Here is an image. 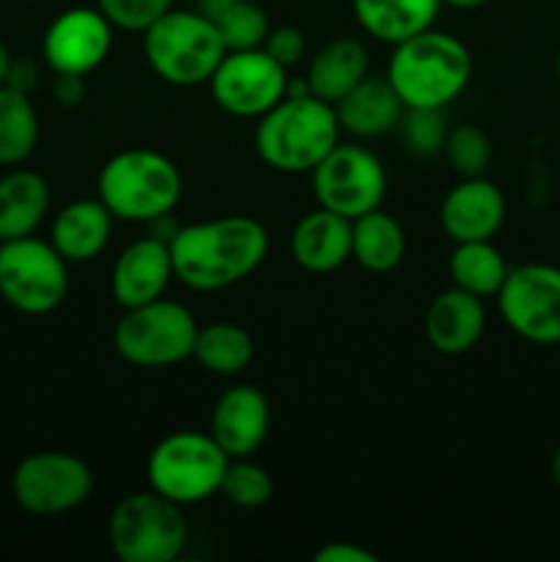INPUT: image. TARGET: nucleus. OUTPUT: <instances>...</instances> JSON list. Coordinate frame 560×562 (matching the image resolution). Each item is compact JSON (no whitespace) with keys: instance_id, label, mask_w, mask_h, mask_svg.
<instances>
[{"instance_id":"nucleus-1","label":"nucleus","mask_w":560,"mask_h":562,"mask_svg":"<svg viewBox=\"0 0 560 562\" xmlns=\"http://www.w3.org/2000/svg\"><path fill=\"white\" fill-rule=\"evenodd\" d=\"M173 278L192 291H223L250 278L269 252V234L256 217L225 214L179 225L170 236Z\"/></svg>"},{"instance_id":"nucleus-2","label":"nucleus","mask_w":560,"mask_h":562,"mask_svg":"<svg viewBox=\"0 0 560 562\" xmlns=\"http://www.w3.org/2000/svg\"><path fill=\"white\" fill-rule=\"evenodd\" d=\"M384 77L406 110H445L470 86L472 55L453 33L428 27L395 44Z\"/></svg>"},{"instance_id":"nucleus-3","label":"nucleus","mask_w":560,"mask_h":562,"mask_svg":"<svg viewBox=\"0 0 560 562\" xmlns=\"http://www.w3.org/2000/svg\"><path fill=\"white\" fill-rule=\"evenodd\" d=\"M256 154L278 173H311L340 143L335 108L313 93H285L258 119Z\"/></svg>"},{"instance_id":"nucleus-4","label":"nucleus","mask_w":560,"mask_h":562,"mask_svg":"<svg viewBox=\"0 0 560 562\" xmlns=\"http://www.w3.org/2000/svg\"><path fill=\"white\" fill-rule=\"evenodd\" d=\"M179 168L154 148H124L102 165L97 176V198L115 220L146 223L165 220L181 201Z\"/></svg>"},{"instance_id":"nucleus-5","label":"nucleus","mask_w":560,"mask_h":562,"mask_svg":"<svg viewBox=\"0 0 560 562\" xmlns=\"http://www.w3.org/2000/svg\"><path fill=\"white\" fill-rule=\"evenodd\" d=\"M225 53L217 25L201 11L170 9L143 31L146 64L159 80L176 88L209 86Z\"/></svg>"},{"instance_id":"nucleus-6","label":"nucleus","mask_w":560,"mask_h":562,"mask_svg":"<svg viewBox=\"0 0 560 562\" xmlns=\"http://www.w3.org/2000/svg\"><path fill=\"white\" fill-rule=\"evenodd\" d=\"M198 322L190 307L173 300L126 307L113 327V349L126 366L173 368L190 360L195 349Z\"/></svg>"},{"instance_id":"nucleus-7","label":"nucleus","mask_w":560,"mask_h":562,"mask_svg":"<svg viewBox=\"0 0 560 562\" xmlns=\"http://www.w3.org/2000/svg\"><path fill=\"white\" fill-rule=\"evenodd\" d=\"M228 461V453L209 431H173L159 439L148 453V488L181 508L206 503L220 494Z\"/></svg>"},{"instance_id":"nucleus-8","label":"nucleus","mask_w":560,"mask_h":562,"mask_svg":"<svg viewBox=\"0 0 560 562\" xmlns=\"http://www.w3.org/2000/svg\"><path fill=\"white\" fill-rule=\"evenodd\" d=\"M184 508L148 492L119 499L108 521V541L121 562H173L187 547Z\"/></svg>"},{"instance_id":"nucleus-9","label":"nucleus","mask_w":560,"mask_h":562,"mask_svg":"<svg viewBox=\"0 0 560 562\" xmlns=\"http://www.w3.org/2000/svg\"><path fill=\"white\" fill-rule=\"evenodd\" d=\"M69 294V261L49 241L33 236L0 241V296L14 311L47 316Z\"/></svg>"},{"instance_id":"nucleus-10","label":"nucleus","mask_w":560,"mask_h":562,"mask_svg":"<svg viewBox=\"0 0 560 562\" xmlns=\"http://www.w3.org/2000/svg\"><path fill=\"white\" fill-rule=\"evenodd\" d=\"M311 187L318 206L346 220H357L373 209H382L388 195V170L371 148L338 143L311 170Z\"/></svg>"},{"instance_id":"nucleus-11","label":"nucleus","mask_w":560,"mask_h":562,"mask_svg":"<svg viewBox=\"0 0 560 562\" xmlns=\"http://www.w3.org/2000/svg\"><path fill=\"white\" fill-rule=\"evenodd\" d=\"M93 492V472L80 456L38 450L22 459L11 475L16 505L33 516H60L80 508Z\"/></svg>"},{"instance_id":"nucleus-12","label":"nucleus","mask_w":560,"mask_h":562,"mask_svg":"<svg viewBox=\"0 0 560 562\" xmlns=\"http://www.w3.org/2000/svg\"><path fill=\"white\" fill-rule=\"evenodd\" d=\"M497 307L505 327L536 346L560 344V267L519 263L508 269Z\"/></svg>"},{"instance_id":"nucleus-13","label":"nucleus","mask_w":560,"mask_h":562,"mask_svg":"<svg viewBox=\"0 0 560 562\" xmlns=\"http://www.w3.org/2000/svg\"><path fill=\"white\" fill-rule=\"evenodd\" d=\"M289 69L269 58L264 49L225 53L214 69L209 88L220 110L236 119H261L285 97Z\"/></svg>"},{"instance_id":"nucleus-14","label":"nucleus","mask_w":560,"mask_h":562,"mask_svg":"<svg viewBox=\"0 0 560 562\" xmlns=\"http://www.w3.org/2000/svg\"><path fill=\"white\" fill-rule=\"evenodd\" d=\"M113 31L97 5H75L49 22L42 42L44 64L55 75L88 77L108 60L113 49Z\"/></svg>"},{"instance_id":"nucleus-15","label":"nucleus","mask_w":560,"mask_h":562,"mask_svg":"<svg viewBox=\"0 0 560 562\" xmlns=\"http://www.w3.org/2000/svg\"><path fill=\"white\" fill-rule=\"evenodd\" d=\"M173 278L168 241L146 234L119 252L110 272V294L121 311L159 300Z\"/></svg>"},{"instance_id":"nucleus-16","label":"nucleus","mask_w":560,"mask_h":562,"mask_svg":"<svg viewBox=\"0 0 560 562\" xmlns=\"http://www.w3.org/2000/svg\"><path fill=\"white\" fill-rule=\"evenodd\" d=\"M505 223V195L486 176L459 179L439 206V225L450 241H486Z\"/></svg>"},{"instance_id":"nucleus-17","label":"nucleus","mask_w":560,"mask_h":562,"mask_svg":"<svg viewBox=\"0 0 560 562\" xmlns=\"http://www.w3.org/2000/svg\"><path fill=\"white\" fill-rule=\"evenodd\" d=\"M269 423L272 412L267 395L253 384H236L214 401L209 434L228 453V459H245L258 453V448L267 442Z\"/></svg>"},{"instance_id":"nucleus-18","label":"nucleus","mask_w":560,"mask_h":562,"mask_svg":"<svg viewBox=\"0 0 560 562\" xmlns=\"http://www.w3.org/2000/svg\"><path fill=\"white\" fill-rule=\"evenodd\" d=\"M423 333L428 346L439 355L459 357L475 349L486 333V307L475 294L450 285L448 291L437 294L428 305L423 318Z\"/></svg>"},{"instance_id":"nucleus-19","label":"nucleus","mask_w":560,"mask_h":562,"mask_svg":"<svg viewBox=\"0 0 560 562\" xmlns=\"http://www.w3.org/2000/svg\"><path fill=\"white\" fill-rule=\"evenodd\" d=\"M289 252L300 269L327 274L351 261V220L327 209H313L291 228Z\"/></svg>"},{"instance_id":"nucleus-20","label":"nucleus","mask_w":560,"mask_h":562,"mask_svg":"<svg viewBox=\"0 0 560 562\" xmlns=\"http://www.w3.org/2000/svg\"><path fill=\"white\" fill-rule=\"evenodd\" d=\"M113 223L115 217L99 198H80L53 217L49 245L69 263H88L108 250Z\"/></svg>"},{"instance_id":"nucleus-21","label":"nucleus","mask_w":560,"mask_h":562,"mask_svg":"<svg viewBox=\"0 0 560 562\" xmlns=\"http://www.w3.org/2000/svg\"><path fill=\"white\" fill-rule=\"evenodd\" d=\"M333 108L338 115L340 132H349L351 137H360V140L388 135L390 130L401 124V115L406 110L388 77L371 75L360 86L351 88Z\"/></svg>"},{"instance_id":"nucleus-22","label":"nucleus","mask_w":560,"mask_h":562,"mask_svg":"<svg viewBox=\"0 0 560 562\" xmlns=\"http://www.w3.org/2000/svg\"><path fill=\"white\" fill-rule=\"evenodd\" d=\"M368 47L360 38L338 36L324 44L311 58L305 71V82L313 97L322 102L338 104L355 86L368 77Z\"/></svg>"},{"instance_id":"nucleus-23","label":"nucleus","mask_w":560,"mask_h":562,"mask_svg":"<svg viewBox=\"0 0 560 562\" xmlns=\"http://www.w3.org/2000/svg\"><path fill=\"white\" fill-rule=\"evenodd\" d=\"M49 184L36 170L16 165L0 176V241L33 236L49 214Z\"/></svg>"},{"instance_id":"nucleus-24","label":"nucleus","mask_w":560,"mask_h":562,"mask_svg":"<svg viewBox=\"0 0 560 562\" xmlns=\"http://www.w3.org/2000/svg\"><path fill=\"white\" fill-rule=\"evenodd\" d=\"M439 9L443 0H351L357 25L390 47L434 27Z\"/></svg>"},{"instance_id":"nucleus-25","label":"nucleus","mask_w":560,"mask_h":562,"mask_svg":"<svg viewBox=\"0 0 560 562\" xmlns=\"http://www.w3.org/2000/svg\"><path fill=\"white\" fill-rule=\"evenodd\" d=\"M406 231L393 214L373 209L362 217L351 220V261L366 272L388 274L404 261Z\"/></svg>"},{"instance_id":"nucleus-26","label":"nucleus","mask_w":560,"mask_h":562,"mask_svg":"<svg viewBox=\"0 0 560 562\" xmlns=\"http://www.w3.org/2000/svg\"><path fill=\"white\" fill-rule=\"evenodd\" d=\"M508 261L494 247V239L456 241L448 256L450 285L467 291V294L481 296V300L497 296L505 278H508Z\"/></svg>"},{"instance_id":"nucleus-27","label":"nucleus","mask_w":560,"mask_h":562,"mask_svg":"<svg viewBox=\"0 0 560 562\" xmlns=\"http://www.w3.org/2000/svg\"><path fill=\"white\" fill-rule=\"evenodd\" d=\"M192 357L203 371L214 373V376H236L250 368L253 357H256V344L239 324L214 322L198 327Z\"/></svg>"},{"instance_id":"nucleus-28","label":"nucleus","mask_w":560,"mask_h":562,"mask_svg":"<svg viewBox=\"0 0 560 562\" xmlns=\"http://www.w3.org/2000/svg\"><path fill=\"white\" fill-rule=\"evenodd\" d=\"M38 143V115L31 97L0 86V165L16 168Z\"/></svg>"},{"instance_id":"nucleus-29","label":"nucleus","mask_w":560,"mask_h":562,"mask_svg":"<svg viewBox=\"0 0 560 562\" xmlns=\"http://www.w3.org/2000/svg\"><path fill=\"white\" fill-rule=\"evenodd\" d=\"M220 36L228 53H239V49H261L267 42L272 22H269L267 11L253 0H234L228 9L220 16H214Z\"/></svg>"},{"instance_id":"nucleus-30","label":"nucleus","mask_w":560,"mask_h":562,"mask_svg":"<svg viewBox=\"0 0 560 562\" xmlns=\"http://www.w3.org/2000/svg\"><path fill=\"white\" fill-rule=\"evenodd\" d=\"M220 494L228 499L231 505L242 510H256L272 499L275 481L261 464L253 461V456L245 459H231L225 467L223 483H220Z\"/></svg>"},{"instance_id":"nucleus-31","label":"nucleus","mask_w":560,"mask_h":562,"mask_svg":"<svg viewBox=\"0 0 560 562\" xmlns=\"http://www.w3.org/2000/svg\"><path fill=\"white\" fill-rule=\"evenodd\" d=\"M443 157L459 179H475V176H486L494 157V148L481 126L461 124L453 126L448 132V137H445Z\"/></svg>"},{"instance_id":"nucleus-32","label":"nucleus","mask_w":560,"mask_h":562,"mask_svg":"<svg viewBox=\"0 0 560 562\" xmlns=\"http://www.w3.org/2000/svg\"><path fill=\"white\" fill-rule=\"evenodd\" d=\"M399 130L406 151L417 157L443 154L445 137L450 132L445 124V110H404Z\"/></svg>"},{"instance_id":"nucleus-33","label":"nucleus","mask_w":560,"mask_h":562,"mask_svg":"<svg viewBox=\"0 0 560 562\" xmlns=\"http://www.w3.org/2000/svg\"><path fill=\"white\" fill-rule=\"evenodd\" d=\"M97 9L119 31L143 33L173 9V0H97Z\"/></svg>"},{"instance_id":"nucleus-34","label":"nucleus","mask_w":560,"mask_h":562,"mask_svg":"<svg viewBox=\"0 0 560 562\" xmlns=\"http://www.w3.org/2000/svg\"><path fill=\"white\" fill-rule=\"evenodd\" d=\"M305 33L300 31V27L294 25H280V27H272L267 36V42H264V53L269 55V58L278 60L283 69H291V66L300 64L302 58H305Z\"/></svg>"},{"instance_id":"nucleus-35","label":"nucleus","mask_w":560,"mask_h":562,"mask_svg":"<svg viewBox=\"0 0 560 562\" xmlns=\"http://www.w3.org/2000/svg\"><path fill=\"white\" fill-rule=\"evenodd\" d=\"M316 562H377V554L351 541H333L313 554Z\"/></svg>"},{"instance_id":"nucleus-36","label":"nucleus","mask_w":560,"mask_h":562,"mask_svg":"<svg viewBox=\"0 0 560 562\" xmlns=\"http://www.w3.org/2000/svg\"><path fill=\"white\" fill-rule=\"evenodd\" d=\"M53 97L60 108H77L86 99V77L80 75H55Z\"/></svg>"},{"instance_id":"nucleus-37","label":"nucleus","mask_w":560,"mask_h":562,"mask_svg":"<svg viewBox=\"0 0 560 562\" xmlns=\"http://www.w3.org/2000/svg\"><path fill=\"white\" fill-rule=\"evenodd\" d=\"M5 86L31 97L33 88L38 86V66L31 58H14L11 60L9 77H5Z\"/></svg>"},{"instance_id":"nucleus-38","label":"nucleus","mask_w":560,"mask_h":562,"mask_svg":"<svg viewBox=\"0 0 560 562\" xmlns=\"http://www.w3.org/2000/svg\"><path fill=\"white\" fill-rule=\"evenodd\" d=\"M231 3H234V0H201L198 11H201V14H206L209 20H214V16L223 14Z\"/></svg>"},{"instance_id":"nucleus-39","label":"nucleus","mask_w":560,"mask_h":562,"mask_svg":"<svg viewBox=\"0 0 560 562\" xmlns=\"http://www.w3.org/2000/svg\"><path fill=\"white\" fill-rule=\"evenodd\" d=\"M11 60H14V55L9 53L5 42H3V38H0V86H5V77H9Z\"/></svg>"},{"instance_id":"nucleus-40","label":"nucleus","mask_w":560,"mask_h":562,"mask_svg":"<svg viewBox=\"0 0 560 562\" xmlns=\"http://www.w3.org/2000/svg\"><path fill=\"white\" fill-rule=\"evenodd\" d=\"M492 3V0H443V5H453V9L470 11V9H481V5Z\"/></svg>"},{"instance_id":"nucleus-41","label":"nucleus","mask_w":560,"mask_h":562,"mask_svg":"<svg viewBox=\"0 0 560 562\" xmlns=\"http://www.w3.org/2000/svg\"><path fill=\"white\" fill-rule=\"evenodd\" d=\"M549 475H552L555 488H558V492H560V445H558V448H555L552 459H549Z\"/></svg>"},{"instance_id":"nucleus-42","label":"nucleus","mask_w":560,"mask_h":562,"mask_svg":"<svg viewBox=\"0 0 560 562\" xmlns=\"http://www.w3.org/2000/svg\"><path fill=\"white\" fill-rule=\"evenodd\" d=\"M555 71H558V80H560V49H558V58H555Z\"/></svg>"}]
</instances>
